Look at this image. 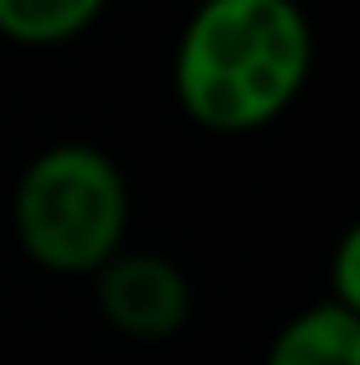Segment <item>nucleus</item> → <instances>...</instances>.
<instances>
[{
  "instance_id": "7ed1b4c3",
  "label": "nucleus",
  "mask_w": 360,
  "mask_h": 365,
  "mask_svg": "<svg viewBox=\"0 0 360 365\" xmlns=\"http://www.w3.org/2000/svg\"><path fill=\"white\" fill-rule=\"evenodd\" d=\"M94 297L104 321L133 341H168L187 326V277L158 252H114L94 272Z\"/></svg>"
},
{
  "instance_id": "423d86ee",
  "label": "nucleus",
  "mask_w": 360,
  "mask_h": 365,
  "mask_svg": "<svg viewBox=\"0 0 360 365\" xmlns=\"http://www.w3.org/2000/svg\"><path fill=\"white\" fill-rule=\"evenodd\" d=\"M331 302L360 316V222H351L331 252Z\"/></svg>"
},
{
  "instance_id": "20e7f679",
  "label": "nucleus",
  "mask_w": 360,
  "mask_h": 365,
  "mask_svg": "<svg viewBox=\"0 0 360 365\" xmlns=\"http://www.w3.org/2000/svg\"><path fill=\"white\" fill-rule=\"evenodd\" d=\"M267 365H360V316L336 302L306 306L277 331Z\"/></svg>"
},
{
  "instance_id": "f03ea898",
  "label": "nucleus",
  "mask_w": 360,
  "mask_h": 365,
  "mask_svg": "<svg viewBox=\"0 0 360 365\" xmlns=\"http://www.w3.org/2000/svg\"><path fill=\"white\" fill-rule=\"evenodd\" d=\"M15 237L30 262L60 277H94L128 232V182L89 143H55L15 182Z\"/></svg>"
},
{
  "instance_id": "39448f33",
  "label": "nucleus",
  "mask_w": 360,
  "mask_h": 365,
  "mask_svg": "<svg viewBox=\"0 0 360 365\" xmlns=\"http://www.w3.org/2000/svg\"><path fill=\"white\" fill-rule=\"evenodd\" d=\"M109 0H0V35L25 50H50L84 35Z\"/></svg>"
},
{
  "instance_id": "f257e3e1",
  "label": "nucleus",
  "mask_w": 360,
  "mask_h": 365,
  "mask_svg": "<svg viewBox=\"0 0 360 365\" xmlns=\"http://www.w3.org/2000/svg\"><path fill=\"white\" fill-rule=\"evenodd\" d=\"M311 60L297 0H197L173 50V94L207 133H257L297 104Z\"/></svg>"
}]
</instances>
